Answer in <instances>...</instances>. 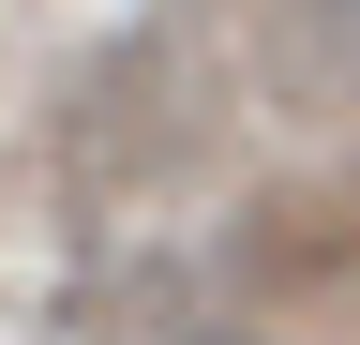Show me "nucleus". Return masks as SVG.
Listing matches in <instances>:
<instances>
[{"label":"nucleus","mask_w":360,"mask_h":345,"mask_svg":"<svg viewBox=\"0 0 360 345\" xmlns=\"http://www.w3.org/2000/svg\"><path fill=\"white\" fill-rule=\"evenodd\" d=\"M300 46H315V75L360 105V0H300Z\"/></svg>","instance_id":"obj_1"},{"label":"nucleus","mask_w":360,"mask_h":345,"mask_svg":"<svg viewBox=\"0 0 360 345\" xmlns=\"http://www.w3.org/2000/svg\"><path fill=\"white\" fill-rule=\"evenodd\" d=\"M210 345H225V330H210Z\"/></svg>","instance_id":"obj_2"}]
</instances>
